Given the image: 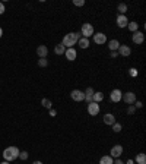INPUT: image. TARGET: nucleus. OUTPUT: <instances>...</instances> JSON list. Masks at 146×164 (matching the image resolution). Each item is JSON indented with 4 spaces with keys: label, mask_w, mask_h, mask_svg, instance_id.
<instances>
[{
    "label": "nucleus",
    "mask_w": 146,
    "mask_h": 164,
    "mask_svg": "<svg viewBox=\"0 0 146 164\" xmlns=\"http://www.w3.org/2000/svg\"><path fill=\"white\" fill-rule=\"evenodd\" d=\"M79 32H69V34H66L64 37H63V41H61V44L64 45L66 48H70L73 47L75 44H78V40H79Z\"/></svg>",
    "instance_id": "nucleus-1"
},
{
    "label": "nucleus",
    "mask_w": 146,
    "mask_h": 164,
    "mask_svg": "<svg viewBox=\"0 0 146 164\" xmlns=\"http://www.w3.org/2000/svg\"><path fill=\"white\" fill-rule=\"evenodd\" d=\"M19 148L18 147H7L5 151H3V157H5V161H13L16 158H19Z\"/></svg>",
    "instance_id": "nucleus-2"
},
{
    "label": "nucleus",
    "mask_w": 146,
    "mask_h": 164,
    "mask_svg": "<svg viewBox=\"0 0 146 164\" xmlns=\"http://www.w3.org/2000/svg\"><path fill=\"white\" fill-rule=\"evenodd\" d=\"M95 31H94V27H92V23H83L82 25V28H80V35L83 38H89L91 35H94Z\"/></svg>",
    "instance_id": "nucleus-3"
},
{
    "label": "nucleus",
    "mask_w": 146,
    "mask_h": 164,
    "mask_svg": "<svg viewBox=\"0 0 146 164\" xmlns=\"http://www.w3.org/2000/svg\"><path fill=\"white\" fill-rule=\"evenodd\" d=\"M70 98H72L73 101H83L85 100V92L80 90H73L72 92H70Z\"/></svg>",
    "instance_id": "nucleus-4"
},
{
    "label": "nucleus",
    "mask_w": 146,
    "mask_h": 164,
    "mask_svg": "<svg viewBox=\"0 0 146 164\" xmlns=\"http://www.w3.org/2000/svg\"><path fill=\"white\" fill-rule=\"evenodd\" d=\"M121 100H123L126 104H134V101H136V94L134 92H131V91H129V92H126V94H123V97H121Z\"/></svg>",
    "instance_id": "nucleus-5"
},
{
    "label": "nucleus",
    "mask_w": 146,
    "mask_h": 164,
    "mask_svg": "<svg viewBox=\"0 0 146 164\" xmlns=\"http://www.w3.org/2000/svg\"><path fill=\"white\" fill-rule=\"evenodd\" d=\"M131 40H133L134 44H142V43L145 41V34H143L142 31H136V32H133Z\"/></svg>",
    "instance_id": "nucleus-6"
},
{
    "label": "nucleus",
    "mask_w": 146,
    "mask_h": 164,
    "mask_svg": "<svg viewBox=\"0 0 146 164\" xmlns=\"http://www.w3.org/2000/svg\"><path fill=\"white\" fill-rule=\"evenodd\" d=\"M92 37H94L95 44H104V43H107V35L102 34V32H95Z\"/></svg>",
    "instance_id": "nucleus-7"
},
{
    "label": "nucleus",
    "mask_w": 146,
    "mask_h": 164,
    "mask_svg": "<svg viewBox=\"0 0 146 164\" xmlns=\"http://www.w3.org/2000/svg\"><path fill=\"white\" fill-rule=\"evenodd\" d=\"M121 154H123V147L121 145H114L109 151V157H113V158H118Z\"/></svg>",
    "instance_id": "nucleus-8"
},
{
    "label": "nucleus",
    "mask_w": 146,
    "mask_h": 164,
    "mask_svg": "<svg viewBox=\"0 0 146 164\" xmlns=\"http://www.w3.org/2000/svg\"><path fill=\"white\" fill-rule=\"evenodd\" d=\"M88 113L91 114V116H96L98 113H99V104L98 103H89L88 104Z\"/></svg>",
    "instance_id": "nucleus-9"
},
{
    "label": "nucleus",
    "mask_w": 146,
    "mask_h": 164,
    "mask_svg": "<svg viewBox=\"0 0 146 164\" xmlns=\"http://www.w3.org/2000/svg\"><path fill=\"white\" fill-rule=\"evenodd\" d=\"M121 97H123V92L120 90H113L111 91V94H109V98H111V101L113 103H118V101H121Z\"/></svg>",
    "instance_id": "nucleus-10"
},
{
    "label": "nucleus",
    "mask_w": 146,
    "mask_h": 164,
    "mask_svg": "<svg viewBox=\"0 0 146 164\" xmlns=\"http://www.w3.org/2000/svg\"><path fill=\"white\" fill-rule=\"evenodd\" d=\"M116 22L120 28H126V27L129 25V19H127V16L126 15H117Z\"/></svg>",
    "instance_id": "nucleus-11"
},
{
    "label": "nucleus",
    "mask_w": 146,
    "mask_h": 164,
    "mask_svg": "<svg viewBox=\"0 0 146 164\" xmlns=\"http://www.w3.org/2000/svg\"><path fill=\"white\" fill-rule=\"evenodd\" d=\"M64 56H66V59L69 60V62H73V60L76 59V56H78V53H76V48H73V47H70V48H66Z\"/></svg>",
    "instance_id": "nucleus-12"
},
{
    "label": "nucleus",
    "mask_w": 146,
    "mask_h": 164,
    "mask_svg": "<svg viewBox=\"0 0 146 164\" xmlns=\"http://www.w3.org/2000/svg\"><path fill=\"white\" fill-rule=\"evenodd\" d=\"M117 53L120 54V56H124V57H127V56H130V53H131V48L129 47V45H126V44H120V47H118V50H117Z\"/></svg>",
    "instance_id": "nucleus-13"
},
{
    "label": "nucleus",
    "mask_w": 146,
    "mask_h": 164,
    "mask_svg": "<svg viewBox=\"0 0 146 164\" xmlns=\"http://www.w3.org/2000/svg\"><path fill=\"white\" fill-rule=\"evenodd\" d=\"M36 54H38V57H40V59H45V57H47V54H48V48H47L45 45H38V48H36Z\"/></svg>",
    "instance_id": "nucleus-14"
},
{
    "label": "nucleus",
    "mask_w": 146,
    "mask_h": 164,
    "mask_svg": "<svg viewBox=\"0 0 146 164\" xmlns=\"http://www.w3.org/2000/svg\"><path fill=\"white\" fill-rule=\"evenodd\" d=\"M104 123L105 125H109V126H113L114 123H116V117H114V114H111V113H107V114H104Z\"/></svg>",
    "instance_id": "nucleus-15"
},
{
    "label": "nucleus",
    "mask_w": 146,
    "mask_h": 164,
    "mask_svg": "<svg viewBox=\"0 0 146 164\" xmlns=\"http://www.w3.org/2000/svg\"><path fill=\"white\" fill-rule=\"evenodd\" d=\"M94 88H86V91H85V101H88V104L89 103H92V95H94Z\"/></svg>",
    "instance_id": "nucleus-16"
},
{
    "label": "nucleus",
    "mask_w": 146,
    "mask_h": 164,
    "mask_svg": "<svg viewBox=\"0 0 146 164\" xmlns=\"http://www.w3.org/2000/svg\"><path fill=\"white\" fill-rule=\"evenodd\" d=\"M118 47H120V43H118L117 40H111V41H108V48L111 50V52H117Z\"/></svg>",
    "instance_id": "nucleus-17"
},
{
    "label": "nucleus",
    "mask_w": 146,
    "mask_h": 164,
    "mask_svg": "<svg viewBox=\"0 0 146 164\" xmlns=\"http://www.w3.org/2000/svg\"><path fill=\"white\" fill-rule=\"evenodd\" d=\"M136 164H146V155L143 154V152H140V154H137L136 155V158L133 160Z\"/></svg>",
    "instance_id": "nucleus-18"
},
{
    "label": "nucleus",
    "mask_w": 146,
    "mask_h": 164,
    "mask_svg": "<svg viewBox=\"0 0 146 164\" xmlns=\"http://www.w3.org/2000/svg\"><path fill=\"white\" fill-rule=\"evenodd\" d=\"M78 44H79L80 48H88V47H89V38L80 37L79 40H78Z\"/></svg>",
    "instance_id": "nucleus-19"
},
{
    "label": "nucleus",
    "mask_w": 146,
    "mask_h": 164,
    "mask_svg": "<svg viewBox=\"0 0 146 164\" xmlns=\"http://www.w3.org/2000/svg\"><path fill=\"white\" fill-rule=\"evenodd\" d=\"M64 52H66V47L61 43L60 44H56V47H54V53L57 54V56H61V54H64Z\"/></svg>",
    "instance_id": "nucleus-20"
},
{
    "label": "nucleus",
    "mask_w": 146,
    "mask_h": 164,
    "mask_svg": "<svg viewBox=\"0 0 146 164\" xmlns=\"http://www.w3.org/2000/svg\"><path fill=\"white\" fill-rule=\"evenodd\" d=\"M117 12H118V15H126V12H127V5H126V3H120V5L117 6Z\"/></svg>",
    "instance_id": "nucleus-21"
},
{
    "label": "nucleus",
    "mask_w": 146,
    "mask_h": 164,
    "mask_svg": "<svg viewBox=\"0 0 146 164\" xmlns=\"http://www.w3.org/2000/svg\"><path fill=\"white\" fill-rule=\"evenodd\" d=\"M113 163H114V160H113V157L109 155H104L99 160V164H113Z\"/></svg>",
    "instance_id": "nucleus-22"
},
{
    "label": "nucleus",
    "mask_w": 146,
    "mask_h": 164,
    "mask_svg": "<svg viewBox=\"0 0 146 164\" xmlns=\"http://www.w3.org/2000/svg\"><path fill=\"white\" fill-rule=\"evenodd\" d=\"M104 100V94L102 92H94V95H92V101L94 103H99Z\"/></svg>",
    "instance_id": "nucleus-23"
},
{
    "label": "nucleus",
    "mask_w": 146,
    "mask_h": 164,
    "mask_svg": "<svg viewBox=\"0 0 146 164\" xmlns=\"http://www.w3.org/2000/svg\"><path fill=\"white\" fill-rule=\"evenodd\" d=\"M41 105H43L44 109H48V110H50L53 103H51V100H48V98H43V100H41Z\"/></svg>",
    "instance_id": "nucleus-24"
},
{
    "label": "nucleus",
    "mask_w": 146,
    "mask_h": 164,
    "mask_svg": "<svg viewBox=\"0 0 146 164\" xmlns=\"http://www.w3.org/2000/svg\"><path fill=\"white\" fill-rule=\"evenodd\" d=\"M127 28H129L131 32H136V31H139V23L137 22H129Z\"/></svg>",
    "instance_id": "nucleus-25"
},
{
    "label": "nucleus",
    "mask_w": 146,
    "mask_h": 164,
    "mask_svg": "<svg viewBox=\"0 0 146 164\" xmlns=\"http://www.w3.org/2000/svg\"><path fill=\"white\" fill-rule=\"evenodd\" d=\"M121 129H123V126H121V123H118V122H116V123L113 125V130H114L116 134L121 132Z\"/></svg>",
    "instance_id": "nucleus-26"
},
{
    "label": "nucleus",
    "mask_w": 146,
    "mask_h": 164,
    "mask_svg": "<svg viewBox=\"0 0 146 164\" xmlns=\"http://www.w3.org/2000/svg\"><path fill=\"white\" fill-rule=\"evenodd\" d=\"M47 65H48V60L47 59H40L38 60V66L40 67H45Z\"/></svg>",
    "instance_id": "nucleus-27"
},
{
    "label": "nucleus",
    "mask_w": 146,
    "mask_h": 164,
    "mask_svg": "<svg viewBox=\"0 0 146 164\" xmlns=\"http://www.w3.org/2000/svg\"><path fill=\"white\" fill-rule=\"evenodd\" d=\"M19 157H21V160H28V157H29L28 151H21L19 152Z\"/></svg>",
    "instance_id": "nucleus-28"
},
{
    "label": "nucleus",
    "mask_w": 146,
    "mask_h": 164,
    "mask_svg": "<svg viewBox=\"0 0 146 164\" xmlns=\"http://www.w3.org/2000/svg\"><path fill=\"white\" fill-rule=\"evenodd\" d=\"M73 5H75V6H83V5H85V0H73Z\"/></svg>",
    "instance_id": "nucleus-29"
},
{
    "label": "nucleus",
    "mask_w": 146,
    "mask_h": 164,
    "mask_svg": "<svg viewBox=\"0 0 146 164\" xmlns=\"http://www.w3.org/2000/svg\"><path fill=\"white\" fill-rule=\"evenodd\" d=\"M134 112H136V107H134V105H129V109H127V114H133Z\"/></svg>",
    "instance_id": "nucleus-30"
},
{
    "label": "nucleus",
    "mask_w": 146,
    "mask_h": 164,
    "mask_svg": "<svg viewBox=\"0 0 146 164\" xmlns=\"http://www.w3.org/2000/svg\"><path fill=\"white\" fill-rule=\"evenodd\" d=\"M134 107H136V109H142V107H143L142 101H134Z\"/></svg>",
    "instance_id": "nucleus-31"
},
{
    "label": "nucleus",
    "mask_w": 146,
    "mask_h": 164,
    "mask_svg": "<svg viewBox=\"0 0 146 164\" xmlns=\"http://www.w3.org/2000/svg\"><path fill=\"white\" fill-rule=\"evenodd\" d=\"M117 56H118V53H117V52H111V53H109V57H111V59H116Z\"/></svg>",
    "instance_id": "nucleus-32"
},
{
    "label": "nucleus",
    "mask_w": 146,
    "mask_h": 164,
    "mask_svg": "<svg viewBox=\"0 0 146 164\" xmlns=\"http://www.w3.org/2000/svg\"><path fill=\"white\" fill-rule=\"evenodd\" d=\"M3 13H5V5L0 2V15H3Z\"/></svg>",
    "instance_id": "nucleus-33"
},
{
    "label": "nucleus",
    "mask_w": 146,
    "mask_h": 164,
    "mask_svg": "<svg viewBox=\"0 0 146 164\" xmlns=\"http://www.w3.org/2000/svg\"><path fill=\"white\" fill-rule=\"evenodd\" d=\"M130 75H131V76H136V75H137V70H136L134 67H131V69H130Z\"/></svg>",
    "instance_id": "nucleus-34"
},
{
    "label": "nucleus",
    "mask_w": 146,
    "mask_h": 164,
    "mask_svg": "<svg viewBox=\"0 0 146 164\" xmlns=\"http://www.w3.org/2000/svg\"><path fill=\"white\" fill-rule=\"evenodd\" d=\"M113 164H124V163L121 161V160H120V158H116V161H114Z\"/></svg>",
    "instance_id": "nucleus-35"
},
{
    "label": "nucleus",
    "mask_w": 146,
    "mask_h": 164,
    "mask_svg": "<svg viewBox=\"0 0 146 164\" xmlns=\"http://www.w3.org/2000/svg\"><path fill=\"white\" fill-rule=\"evenodd\" d=\"M50 114H51V116H56V110H53V109H50Z\"/></svg>",
    "instance_id": "nucleus-36"
},
{
    "label": "nucleus",
    "mask_w": 146,
    "mask_h": 164,
    "mask_svg": "<svg viewBox=\"0 0 146 164\" xmlns=\"http://www.w3.org/2000/svg\"><path fill=\"white\" fill-rule=\"evenodd\" d=\"M126 164H134V161H133V160H127V163Z\"/></svg>",
    "instance_id": "nucleus-37"
},
{
    "label": "nucleus",
    "mask_w": 146,
    "mask_h": 164,
    "mask_svg": "<svg viewBox=\"0 0 146 164\" xmlns=\"http://www.w3.org/2000/svg\"><path fill=\"white\" fill-rule=\"evenodd\" d=\"M32 164H44V163H43V161H38V160H36V161H34Z\"/></svg>",
    "instance_id": "nucleus-38"
},
{
    "label": "nucleus",
    "mask_w": 146,
    "mask_h": 164,
    "mask_svg": "<svg viewBox=\"0 0 146 164\" xmlns=\"http://www.w3.org/2000/svg\"><path fill=\"white\" fill-rule=\"evenodd\" d=\"M2 35H3V30L0 28V38H2Z\"/></svg>",
    "instance_id": "nucleus-39"
},
{
    "label": "nucleus",
    "mask_w": 146,
    "mask_h": 164,
    "mask_svg": "<svg viewBox=\"0 0 146 164\" xmlns=\"http://www.w3.org/2000/svg\"><path fill=\"white\" fill-rule=\"evenodd\" d=\"M0 164H9V161H3V163H0Z\"/></svg>",
    "instance_id": "nucleus-40"
}]
</instances>
